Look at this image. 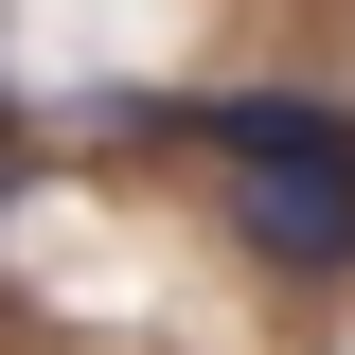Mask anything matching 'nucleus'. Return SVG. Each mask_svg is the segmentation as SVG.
<instances>
[{"mask_svg": "<svg viewBox=\"0 0 355 355\" xmlns=\"http://www.w3.org/2000/svg\"><path fill=\"white\" fill-rule=\"evenodd\" d=\"M231 231H249L266 266L338 284L355 266V160H231Z\"/></svg>", "mask_w": 355, "mask_h": 355, "instance_id": "nucleus-1", "label": "nucleus"}]
</instances>
